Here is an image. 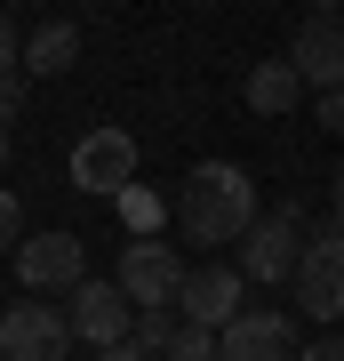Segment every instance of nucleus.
<instances>
[{"instance_id":"nucleus-8","label":"nucleus","mask_w":344,"mask_h":361,"mask_svg":"<svg viewBox=\"0 0 344 361\" xmlns=\"http://www.w3.org/2000/svg\"><path fill=\"white\" fill-rule=\"evenodd\" d=\"M64 322H72L80 345H128V329H136V305H128L120 281H80L72 297H64Z\"/></svg>"},{"instance_id":"nucleus-15","label":"nucleus","mask_w":344,"mask_h":361,"mask_svg":"<svg viewBox=\"0 0 344 361\" xmlns=\"http://www.w3.org/2000/svg\"><path fill=\"white\" fill-rule=\"evenodd\" d=\"M160 361H217V329L177 322V337H168V353H160Z\"/></svg>"},{"instance_id":"nucleus-9","label":"nucleus","mask_w":344,"mask_h":361,"mask_svg":"<svg viewBox=\"0 0 344 361\" xmlns=\"http://www.w3.org/2000/svg\"><path fill=\"white\" fill-rule=\"evenodd\" d=\"M296 313H232V322L217 329V361H296Z\"/></svg>"},{"instance_id":"nucleus-18","label":"nucleus","mask_w":344,"mask_h":361,"mask_svg":"<svg viewBox=\"0 0 344 361\" xmlns=\"http://www.w3.org/2000/svg\"><path fill=\"white\" fill-rule=\"evenodd\" d=\"M25 89H32V73H25V65H8V73H0V121L25 104Z\"/></svg>"},{"instance_id":"nucleus-16","label":"nucleus","mask_w":344,"mask_h":361,"mask_svg":"<svg viewBox=\"0 0 344 361\" xmlns=\"http://www.w3.org/2000/svg\"><path fill=\"white\" fill-rule=\"evenodd\" d=\"M113 201H120V225H136V233H153V225H160V201L144 193V185H128V193H113Z\"/></svg>"},{"instance_id":"nucleus-12","label":"nucleus","mask_w":344,"mask_h":361,"mask_svg":"<svg viewBox=\"0 0 344 361\" xmlns=\"http://www.w3.org/2000/svg\"><path fill=\"white\" fill-rule=\"evenodd\" d=\"M241 97H248V113L281 121V113H296V97H305V73H296L288 56H256V73L241 80Z\"/></svg>"},{"instance_id":"nucleus-6","label":"nucleus","mask_w":344,"mask_h":361,"mask_svg":"<svg viewBox=\"0 0 344 361\" xmlns=\"http://www.w3.org/2000/svg\"><path fill=\"white\" fill-rule=\"evenodd\" d=\"M113 281L128 289V305H177V289H184V257L160 241V233H136V241L120 249V273Z\"/></svg>"},{"instance_id":"nucleus-20","label":"nucleus","mask_w":344,"mask_h":361,"mask_svg":"<svg viewBox=\"0 0 344 361\" xmlns=\"http://www.w3.org/2000/svg\"><path fill=\"white\" fill-rule=\"evenodd\" d=\"M296 361H344V337H336V329H320L312 345H296Z\"/></svg>"},{"instance_id":"nucleus-3","label":"nucleus","mask_w":344,"mask_h":361,"mask_svg":"<svg viewBox=\"0 0 344 361\" xmlns=\"http://www.w3.org/2000/svg\"><path fill=\"white\" fill-rule=\"evenodd\" d=\"M305 241H312V233H305V209H265V217H256L232 249H241V273L265 289V281H296Z\"/></svg>"},{"instance_id":"nucleus-23","label":"nucleus","mask_w":344,"mask_h":361,"mask_svg":"<svg viewBox=\"0 0 344 361\" xmlns=\"http://www.w3.org/2000/svg\"><path fill=\"white\" fill-rule=\"evenodd\" d=\"M329 217H336V233H344V169H336V185H329Z\"/></svg>"},{"instance_id":"nucleus-22","label":"nucleus","mask_w":344,"mask_h":361,"mask_svg":"<svg viewBox=\"0 0 344 361\" xmlns=\"http://www.w3.org/2000/svg\"><path fill=\"white\" fill-rule=\"evenodd\" d=\"M96 361H160V353H144V345H104Z\"/></svg>"},{"instance_id":"nucleus-7","label":"nucleus","mask_w":344,"mask_h":361,"mask_svg":"<svg viewBox=\"0 0 344 361\" xmlns=\"http://www.w3.org/2000/svg\"><path fill=\"white\" fill-rule=\"evenodd\" d=\"M72 185L80 193H128L136 185V137L120 129V121H104L72 145Z\"/></svg>"},{"instance_id":"nucleus-26","label":"nucleus","mask_w":344,"mask_h":361,"mask_svg":"<svg viewBox=\"0 0 344 361\" xmlns=\"http://www.w3.org/2000/svg\"><path fill=\"white\" fill-rule=\"evenodd\" d=\"M0 8H16V0H0Z\"/></svg>"},{"instance_id":"nucleus-5","label":"nucleus","mask_w":344,"mask_h":361,"mask_svg":"<svg viewBox=\"0 0 344 361\" xmlns=\"http://www.w3.org/2000/svg\"><path fill=\"white\" fill-rule=\"evenodd\" d=\"M64 345H72V322H64V305H49V297H16L0 313V353L8 361H64Z\"/></svg>"},{"instance_id":"nucleus-14","label":"nucleus","mask_w":344,"mask_h":361,"mask_svg":"<svg viewBox=\"0 0 344 361\" xmlns=\"http://www.w3.org/2000/svg\"><path fill=\"white\" fill-rule=\"evenodd\" d=\"M184 313L177 305H136V329H128V345H144V353H168V337H177Z\"/></svg>"},{"instance_id":"nucleus-24","label":"nucleus","mask_w":344,"mask_h":361,"mask_svg":"<svg viewBox=\"0 0 344 361\" xmlns=\"http://www.w3.org/2000/svg\"><path fill=\"white\" fill-rule=\"evenodd\" d=\"M0 169H8V121H0Z\"/></svg>"},{"instance_id":"nucleus-17","label":"nucleus","mask_w":344,"mask_h":361,"mask_svg":"<svg viewBox=\"0 0 344 361\" xmlns=\"http://www.w3.org/2000/svg\"><path fill=\"white\" fill-rule=\"evenodd\" d=\"M16 241H25V201L0 185V249H16Z\"/></svg>"},{"instance_id":"nucleus-2","label":"nucleus","mask_w":344,"mask_h":361,"mask_svg":"<svg viewBox=\"0 0 344 361\" xmlns=\"http://www.w3.org/2000/svg\"><path fill=\"white\" fill-rule=\"evenodd\" d=\"M16 281H25V297H72L80 281H89V241L80 233H25V241L8 249Z\"/></svg>"},{"instance_id":"nucleus-25","label":"nucleus","mask_w":344,"mask_h":361,"mask_svg":"<svg viewBox=\"0 0 344 361\" xmlns=\"http://www.w3.org/2000/svg\"><path fill=\"white\" fill-rule=\"evenodd\" d=\"M329 8H344V0H312V16H329Z\"/></svg>"},{"instance_id":"nucleus-13","label":"nucleus","mask_w":344,"mask_h":361,"mask_svg":"<svg viewBox=\"0 0 344 361\" xmlns=\"http://www.w3.org/2000/svg\"><path fill=\"white\" fill-rule=\"evenodd\" d=\"M72 65H80V32L64 25V16L25 40V73H32V80H56V73H72Z\"/></svg>"},{"instance_id":"nucleus-10","label":"nucleus","mask_w":344,"mask_h":361,"mask_svg":"<svg viewBox=\"0 0 344 361\" xmlns=\"http://www.w3.org/2000/svg\"><path fill=\"white\" fill-rule=\"evenodd\" d=\"M177 313L200 329H224L232 313H248V273L241 265H192L184 289H177Z\"/></svg>"},{"instance_id":"nucleus-21","label":"nucleus","mask_w":344,"mask_h":361,"mask_svg":"<svg viewBox=\"0 0 344 361\" xmlns=\"http://www.w3.org/2000/svg\"><path fill=\"white\" fill-rule=\"evenodd\" d=\"M320 129L344 137V89H320Z\"/></svg>"},{"instance_id":"nucleus-28","label":"nucleus","mask_w":344,"mask_h":361,"mask_svg":"<svg viewBox=\"0 0 344 361\" xmlns=\"http://www.w3.org/2000/svg\"><path fill=\"white\" fill-rule=\"evenodd\" d=\"M0 361H8V353H0Z\"/></svg>"},{"instance_id":"nucleus-1","label":"nucleus","mask_w":344,"mask_h":361,"mask_svg":"<svg viewBox=\"0 0 344 361\" xmlns=\"http://www.w3.org/2000/svg\"><path fill=\"white\" fill-rule=\"evenodd\" d=\"M168 209H177V225H184L200 249H232V241L256 225V177H248L241 161H192Z\"/></svg>"},{"instance_id":"nucleus-11","label":"nucleus","mask_w":344,"mask_h":361,"mask_svg":"<svg viewBox=\"0 0 344 361\" xmlns=\"http://www.w3.org/2000/svg\"><path fill=\"white\" fill-rule=\"evenodd\" d=\"M288 65L305 73V89H344V16H312L305 32L288 40Z\"/></svg>"},{"instance_id":"nucleus-4","label":"nucleus","mask_w":344,"mask_h":361,"mask_svg":"<svg viewBox=\"0 0 344 361\" xmlns=\"http://www.w3.org/2000/svg\"><path fill=\"white\" fill-rule=\"evenodd\" d=\"M296 313H312L320 329L329 322H344V233L329 225V233H312L305 241V257H296Z\"/></svg>"},{"instance_id":"nucleus-19","label":"nucleus","mask_w":344,"mask_h":361,"mask_svg":"<svg viewBox=\"0 0 344 361\" xmlns=\"http://www.w3.org/2000/svg\"><path fill=\"white\" fill-rule=\"evenodd\" d=\"M8 65H25V32H16V16L0 8V73H8Z\"/></svg>"},{"instance_id":"nucleus-27","label":"nucleus","mask_w":344,"mask_h":361,"mask_svg":"<svg viewBox=\"0 0 344 361\" xmlns=\"http://www.w3.org/2000/svg\"><path fill=\"white\" fill-rule=\"evenodd\" d=\"M80 8H89V0H80Z\"/></svg>"}]
</instances>
